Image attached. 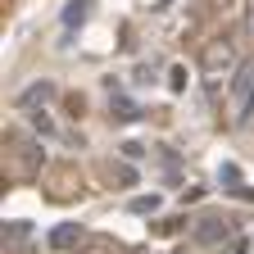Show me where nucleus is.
I'll use <instances>...</instances> for the list:
<instances>
[{
	"instance_id": "f257e3e1",
	"label": "nucleus",
	"mask_w": 254,
	"mask_h": 254,
	"mask_svg": "<svg viewBox=\"0 0 254 254\" xmlns=\"http://www.w3.org/2000/svg\"><path fill=\"white\" fill-rule=\"evenodd\" d=\"M250 114H254V64H241L232 77V91H227V118H232V127H245Z\"/></svg>"
},
{
	"instance_id": "f03ea898",
	"label": "nucleus",
	"mask_w": 254,
	"mask_h": 254,
	"mask_svg": "<svg viewBox=\"0 0 254 254\" xmlns=\"http://www.w3.org/2000/svg\"><path fill=\"white\" fill-rule=\"evenodd\" d=\"M236 68H241V64H236V46L227 41V37H213L209 46H204V55H200V73L209 77V82H218V77H236Z\"/></svg>"
},
{
	"instance_id": "7ed1b4c3",
	"label": "nucleus",
	"mask_w": 254,
	"mask_h": 254,
	"mask_svg": "<svg viewBox=\"0 0 254 254\" xmlns=\"http://www.w3.org/2000/svg\"><path fill=\"white\" fill-rule=\"evenodd\" d=\"M232 232H236L232 218H200V222H195V241H200V245H222Z\"/></svg>"
},
{
	"instance_id": "20e7f679",
	"label": "nucleus",
	"mask_w": 254,
	"mask_h": 254,
	"mask_svg": "<svg viewBox=\"0 0 254 254\" xmlns=\"http://www.w3.org/2000/svg\"><path fill=\"white\" fill-rule=\"evenodd\" d=\"M73 241H82V227H77V222H59V227L50 232V245L55 250H68Z\"/></svg>"
},
{
	"instance_id": "39448f33",
	"label": "nucleus",
	"mask_w": 254,
	"mask_h": 254,
	"mask_svg": "<svg viewBox=\"0 0 254 254\" xmlns=\"http://www.w3.org/2000/svg\"><path fill=\"white\" fill-rule=\"evenodd\" d=\"M218 182H227V190H236V195H250V190L241 186V168L236 164H222L218 168Z\"/></svg>"
},
{
	"instance_id": "423d86ee",
	"label": "nucleus",
	"mask_w": 254,
	"mask_h": 254,
	"mask_svg": "<svg viewBox=\"0 0 254 254\" xmlns=\"http://www.w3.org/2000/svg\"><path fill=\"white\" fill-rule=\"evenodd\" d=\"M50 95H55V82H37V86H27L18 100L23 105H37V100H50Z\"/></svg>"
},
{
	"instance_id": "0eeeda50",
	"label": "nucleus",
	"mask_w": 254,
	"mask_h": 254,
	"mask_svg": "<svg viewBox=\"0 0 254 254\" xmlns=\"http://www.w3.org/2000/svg\"><path fill=\"white\" fill-rule=\"evenodd\" d=\"M91 9V0H68V9H64V27H77Z\"/></svg>"
},
{
	"instance_id": "6e6552de",
	"label": "nucleus",
	"mask_w": 254,
	"mask_h": 254,
	"mask_svg": "<svg viewBox=\"0 0 254 254\" xmlns=\"http://www.w3.org/2000/svg\"><path fill=\"white\" fill-rule=\"evenodd\" d=\"M114 118L132 123V118H141V114H136V105H132V100H114Z\"/></svg>"
},
{
	"instance_id": "1a4fd4ad",
	"label": "nucleus",
	"mask_w": 254,
	"mask_h": 254,
	"mask_svg": "<svg viewBox=\"0 0 254 254\" xmlns=\"http://www.w3.org/2000/svg\"><path fill=\"white\" fill-rule=\"evenodd\" d=\"M159 209V195H136L132 200V213H154Z\"/></svg>"
},
{
	"instance_id": "9d476101",
	"label": "nucleus",
	"mask_w": 254,
	"mask_h": 254,
	"mask_svg": "<svg viewBox=\"0 0 254 254\" xmlns=\"http://www.w3.org/2000/svg\"><path fill=\"white\" fill-rule=\"evenodd\" d=\"M241 32L254 41V0H245V14H241Z\"/></svg>"
},
{
	"instance_id": "9b49d317",
	"label": "nucleus",
	"mask_w": 254,
	"mask_h": 254,
	"mask_svg": "<svg viewBox=\"0 0 254 254\" xmlns=\"http://www.w3.org/2000/svg\"><path fill=\"white\" fill-rule=\"evenodd\" d=\"M168 91H186V68H173L168 73Z\"/></svg>"
},
{
	"instance_id": "f8f14e48",
	"label": "nucleus",
	"mask_w": 254,
	"mask_h": 254,
	"mask_svg": "<svg viewBox=\"0 0 254 254\" xmlns=\"http://www.w3.org/2000/svg\"><path fill=\"white\" fill-rule=\"evenodd\" d=\"M32 127H37V132H41V136H50V132H55V123H50L46 114H32Z\"/></svg>"
},
{
	"instance_id": "ddd939ff",
	"label": "nucleus",
	"mask_w": 254,
	"mask_h": 254,
	"mask_svg": "<svg viewBox=\"0 0 254 254\" xmlns=\"http://www.w3.org/2000/svg\"><path fill=\"white\" fill-rule=\"evenodd\" d=\"M123 150V159H141L145 154V145H136V141H127V145H118Z\"/></svg>"
},
{
	"instance_id": "4468645a",
	"label": "nucleus",
	"mask_w": 254,
	"mask_h": 254,
	"mask_svg": "<svg viewBox=\"0 0 254 254\" xmlns=\"http://www.w3.org/2000/svg\"><path fill=\"white\" fill-rule=\"evenodd\" d=\"M32 227H27V222H9V241H23Z\"/></svg>"
}]
</instances>
